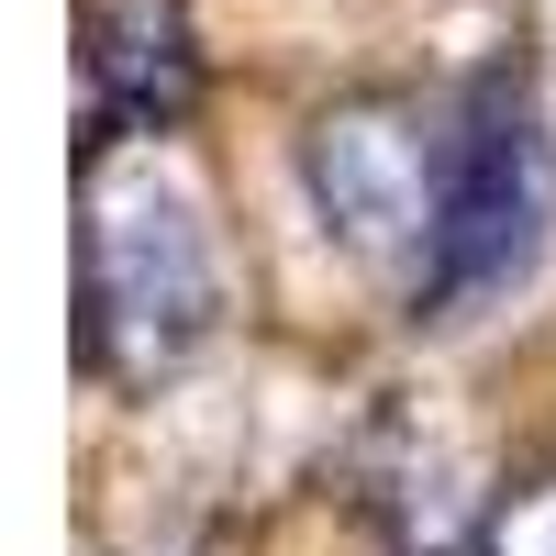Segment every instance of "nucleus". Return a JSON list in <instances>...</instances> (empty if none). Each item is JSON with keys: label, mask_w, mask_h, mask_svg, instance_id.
<instances>
[{"label": "nucleus", "mask_w": 556, "mask_h": 556, "mask_svg": "<svg viewBox=\"0 0 556 556\" xmlns=\"http://www.w3.org/2000/svg\"><path fill=\"white\" fill-rule=\"evenodd\" d=\"M212 301L223 278H212L201 201L146 156L89 167V345L112 379L156 390L167 367H190V345L212 334Z\"/></svg>", "instance_id": "f257e3e1"}, {"label": "nucleus", "mask_w": 556, "mask_h": 556, "mask_svg": "<svg viewBox=\"0 0 556 556\" xmlns=\"http://www.w3.org/2000/svg\"><path fill=\"white\" fill-rule=\"evenodd\" d=\"M545 134L513 67H490L468 89V112L445 134V190H434V235H424V301L434 312H468L490 290H513L545 245Z\"/></svg>", "instance_id": "f03ea898"}, {"label": "nucleus", "mask_w": 556, "mask_h": 556, "mask_svg": "<svg viewBox=\"0 0 556 556\" xmlns=\"http://www.w3.org/2000/svg\"><path fill=\"white\" fill-rule=\"evenodd\" d=\"M301 178H312V212L334 223L356 256H401V245L434 235L445 146L401 101H334L301 134Z\"/></svg>", "instance_id": "7ed1b4c3"}, {"label": "nucleus", "mask_w": 556, "mask_h": 556, "mask_svg": "<svg viewBox=\"0 0 556 556\" xmlns=\"http://www.w3.org/2000/svg\"><path fill=\"white\" fill-rule=\"evenodd\" d=\"M89 78L123 134H178L201 101V56H190V12L178 0H89Z\"/></svg>", "instance_id": "20e7f679"}, {"label": "nucleus", "mask_w": 556, "mask_h": 556, "mask_svg": "<svg viewBox=\"0 0 556 556\" xmlns=\"http://www.w3.org/2000/svg\"><path fill=\"white\" fill-rule=\"evenodd\" d=\"M479 556H556V468L479 513Z\"/></svg>", "instance_id": "39448f33"}]
</instances>
